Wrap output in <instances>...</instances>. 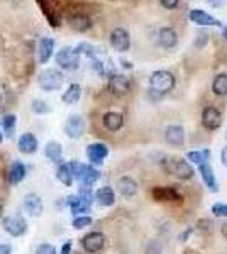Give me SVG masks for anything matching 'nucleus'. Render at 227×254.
Here are the masks:
<instances>
[{
	"mask_svg": "<svg viewBox=\"0 0 227 254\" xmlns=\"http://www.w3.org/2000/svg\"><path fill=\"white\" fill-rule=\"evenodd\" d=\"M163 170L170 175H175L176 178H180V180H190L195 175V171L190 166V163L185 161V159H178V158L163 159Z\"/></svg>",
	"mask_w": 227,
	"mask_h": 254,
	"instance_id": "f257e3e1",
	"label": "nucleus"
},
{
	"mask_svg": "<svg viewBox=\"0 0 227 254\" xmlns=\"http://www.w3.org/2000/svg\"><path fill=\"white\" fill-rule=\"evenodd\" d=\"M150 87L151 90H154V92L164 95V93L171 92V90L175 88V76H173L170 71H164V69L154 71L150 78Z\"/></svg>",
	"mask_w": 227,
	"mask_h": 254,
	"instance_id": "f03ea898",
	"label": "nucleus"
},
{
	"mask_svg": "<svg viewBox=\"0 0 227 254\" xmlns=\"http://www.w3.org/2000/svg\"><path fill=\"white\" fill-rule=\"evenodd\" d=\"M72 165V173L73 178H76L80 182V185H88L92 187L98 178H100V173L98 170H95L93 166L88 165H81V163H70Z\"/></svg>",
	"mask_w": 227,
	"mask_h": 254,
	"instance_id": "7ed1b4c3",
	"label": "nucleus"
},
{
	"mask_svg": "<svg viewBox=\"0 0 227 254\" xmlns=\"http://www.w3.org/2000/svg\"><path fill=\"white\" fill-rule=\"evenodd\" d=\"M63 73L60 71V69H55V68H48V69H43V71L39 73V87L43 90H46V92H53V90H58L61 88V85H63Z\"/></svg>",
	"mask_w": 227,
	"mask_h": 254,
	"instance_id": "20e7f679",
	"label": "nucleus"
},
{
	"mask_svg": "<svg viewBox=\"0 0 227 254\" xmlns=\"http://www.w3.org/2000/svg\"><path fill=\"white\" fill-rule=\"evenodd\" d=\"M56 63L60 64L63 69H76L78 63H80V55L76 53L75 48L65 46L58 51L56 55Z\"/></svg>",
	"mask_w": 227,
	"mask_h": 254,
	"instance_id": "39448f33",
	"label": "nucleus"
},
{
	"mask_svg": "<svg viewBox=\"0 0 227 254\" xmlns=\"http://www.w3.org/2000/svg\"><path fill=\"white\" fill-rule=\"evenodd\" d=\"M2 227L5 229V232H9L10 236L19 237L24 236L27 231V224L26 220L22 219L20 215H9L2 220Z\"/></svg>",
	"mask_w": 227,
	"mask_h": 254,
	"instance_id": "423d86ee",
	"label": "nucleus"
},
{
	"mask_svg": "<svg viewBox=\"0 0 227 254\" xmlns=\"http://www.w3.org/2000/svg\"><path fill=\"white\" fill-rule=\"evenodd\" d=\"M110 44H112V48L115 49V51H119V53L129 51V48H131L129 32H127L126 29H122V27L114 29L112 32H110Z\"/></svg>",
	"mask_w": 227,
	"mask_h": 254,
	"instance_id": "0eeeda50",
	"label": "nucleus"
},
{
	"mask_svg": "<svg viewBox=\"0 0 227 254\" xmlns=\"http://www.w3.org/2000/svg\"><path fill=\"white\" fill-rule=\"evenodd\" d=\"M81 246L86 253H98L105 246V236L102 232H90L81 239Z\"/></svg>",
	"mask_w": 227,
	"mask_h": 254,
	"instance_id": "6e6552de",
	"label": "nucleus"
},
{
	"mask_svg": "<svg viewBox=\"0 0 227 254\" xmlns=\"http://www.w3.org/2000/svg\"><path fill=\"white\" fill-rule=\"evenodd\" d=\"M222 124V116L216 107H205L202 112V126L209 130H216Z\"/></svg>",
	"mask_w": 227,
	"mask_h": 254,
	"instance_id": "1a4fd4ad",
	"label": "nucleus"
},
{
	"mask_svg": "<svg viewBox=\"0 0 227 254\" xmlns=\"http://www.w3.org/2000/svg\"><path fill=\"white\" fill-rule=\"evenodd\" d=\"M65 132H67V136L72 137V139L81 137L85 132V121L80 116L68 117L67 124H65Z\"/></svg>",
	"mask_w": 227,
	"mask_h": 254,
	"instance_id": "9d476101",
	"label": "nucleus"
},
{
	"mask_svg": "<svg viewBox=\"0 0 227 254\" xmlns=\"http://www.w3.org/2000/svg\"><path fill=\"white\" fill-rule=\"evenodd\" d=\"M131 88V81L127 76L124 75H112L109 78V90L114 93V95L121 97V95H126Z\"/></svg>",
	"mask_w": 227,
	"mask_h": 254,
	"instance_id": "9b49d317",
	"label": "nucleus"
},
{
	"mask_svg": "<svg viewBox=\"0 0 227 254\" xmlns=\"http://www.w3.org/2000/svg\"><path fill=\"white\" fill-rule=\"evenodd\" d=\"M188 17L193 24H197V26H219V27H222V24L219 22L216 17H212V15L207 14V12L202 10V9L190 10Z\"/></svg>",
	"mask_w": 227,
	"mask_h": 254,
	"instance_id": "f8f14e48",
	"label": "nucleus"
},
{
	"mask_svg": "<svg viewBox=\"0 0 227 254\" xmlns=\"http://www.w3.org/2000/svg\"><path fill=\"white\" fill-rule=\"evenodd\" d=\"M24 208H26V212L29 215L39 217L41 214H43V210H44L43 198H41L39 195H36V193L26 195V198H24Z\"/></svg>",
	"mask_w": 227,
	"mask_h": 254,
	"instance_id": "ddd939ff",
	"label": "nucleus"
},
{
	"mask_svg": "<svg viewBox=\"0 0 227 254\" xmlns=\"http://www.w3.org/2000/svg\"><path fill=\"white\" fill-rule=\"evenodd\" d=\"M151 193L156 202H171V200L181 198V195L173 187H156V188H152Z\"/></svg>",
	"mask_w": 227,
	"mask_h": 254,
	"instance_id": "4468645a",
	"label": "nucleus"
},
{
	"mask_svg": "<svg viewBox=\"0 0 227 254\" xmlns=\"http://www.w3.org/2000/svg\"><path fill=\"white\" fill-rule=\"evenodd\" d=\"M107 154H109V149H107V146L102 144V142H93V144H90L86 147V156H88L90 161L95 163V165H100L107 158Z\"/></svg>",
	"mask_w": 227,
	"mask_h": 254,
	"instance_id": "2eb2a0df",
	"label": "nucleus"
},
{
	"mask_svg": "<svg viewBox=\"0 0 227 254\" xmlns=\"http://www.w3.org/2000/svg\"><path fill=\"white\" fill-rule=\"evenodd\" d=\"M164 139L171 146H181L185 141V130L181 126H168L164 129Z\"/></svg>",
	"mask_w": 227,
	"mask_h": 254,
	"instance_id": "dca6fc26",
	"label": "nucleus"
},
{
	"mask_svg": "<svg viewBox=\"0 0 227 254\" xmlns=\"http://www.w3.org/2000/svg\"><path fill=\"white\" fill-rule=\"evenodd\" d=\"M199 171L202 175V180H204L205 187H207L210 191H214V193L219 191L216 175H214V170H212V166H210V163H202V165L199 166Z\"/></svg>",
	"mask_w": 227,
	"mask_h": 254,
	"instance_id": "f3484780",
	"label": "nucleus"
},
{
	"mask_svg": "<svg viewBox=\"0 0 227 254\" xmlns=\"http://www.w3.org/2000/svg\"><path fill=\"white\" fill-rule=\"evenodd\" d=\"M158 41L163 48L171 49L176 46V43H178V34H176V31L173 29V27H163L158 34Z\"/></svg>",
	"mask_w": 227,
	"mask_h": 254,
	"instance_id": "a211bd4d",
	"label": "nucleus"
},
{
	"mask_svg": "<svg viewBox=\"0 0 227 254\" xmlns=\"http://www.w3.org/2000/svg\"><path fill=\"white\" fill-rule=\"evenodd\" d=\"M102 122H104V127L107 130L117 132V130L122 129V126H124V116L119 112H107L104 119H102Z\"/></svg>",
	"mask_w": 227,
	"mask_h": 254,
	"instance_id": "6ab92c4d",
	"label": "nucleus"
},
{
	"mask_svg": "<svg viewBox=\"0 0 227 254\" xmlns=\"http://www.w3.org/2000/svg\"><path fill=\"white\" fill-rule=\"evenodd\" d=\"M53 51H55V39L53 38H44L39 41L38 46V58L41 63H48L49 58L53 56Z\"/></svg>",
	"mask_w": 227,
	"mask_h": 254,
	"instance_id": "aec40b11",
	"label": "nucleus"
},
{
	"mask_svg": "<svg viewBox=\"0 0 227 254\" xmlns=\"http://www.w3.org/2000/svg\"><path fill=\"white\" fill-rule=\"evenodd\" d=\"M117 188H119V191H121V195L124 196H134L139 190L138 182H136L134 178H131V176H122L117 182Z\"/></svg>",
	"mask_w": 227,
	"mask_h": 254,
	"instance_id": "412c9836",
	"label": "nucleus"
},
{
	"mask_svg": "<svg viewBox=\"0 0 227 254\" xmlns=\"http://www.w3.org/2000/svg\"><path fill=\"white\" fill-rule=\"evenodd\" d=\"M36 149H38V139H36L34 134L27 132L24 134V136H20L19 139V151L22 154H32L36 153Z\"/></svg>",
	"mask_w": 227,
	"mask_h": 254,
	"instance_id": "4be33fe9",
	"label": "nucleus"
},
{
	"mask_svg": "<svg viewBox=\"0 0 227 254\" xmlns=\"http://www.w3.org/2000/svg\"><path fill=\"white\" fill-rule=\"evenodd\" d=\"M95 198H97V202L100 203V205L110 207V205H114V202H115V193H114V190L110 187H102V188H98V190H97Z\"/></svg>",
	"mask_w": 227,
	"mask_h": 254,
	"instance_id": "5701e85b",
	"label": "nucleus"
},
{
	"mask_svg": "<svg viewBox=\"0 0 227 254\" xmlns=\"http://www.w3.org/2000/svg\"><path fill=\"white\" fill-rule=\"evenodd\" d=\"M70 26H72V29L76 31V32H85L92 27V20H90L88 15L78 14V15H73V17L70 19Z\"/></svg>",
	"mask_w": 227,
	"mask_h": 254,
	"instance_id": "b1692460",
	"label": "nucleus"
},
{
	"mask_svg": "<svg viewBox=\"0 0 227 254\" xmlns=\"http://www.w3.org/2000/svg\"><path fill=\"white\" fill-rule=\"evenodd\" d=\"M58 180L63 183L65 187H72L73 183V173H72V165L70 163H63L60 168H58Z\"/></svg>",
	"mask_w": 227,
	"mask_h": 254,
	"instance_id": "393cba45",
	"label": "nucleus"
},
{
	"mask_svg": "<svg viewBox=\"0 0 227 254\" xmlns=\"http://www.w3.org/2000/svg\"><path fill=\"white\" fill-rule=\"evenodd\" d=\"M80 97H81V87L78 83H73V85H70L67 92L63 93V102L65 104H76L78 100H80Z\"/></svg>",
	"mask_w": 227,
	"mask_h": 254,
	"instance_id": "a878e982",
	"label": "nucleus"
},
{
	"mask_svg": "<svg viewBox=\"0 0 227 254\" xmlns=\"http://www.w3.org/2000/svg\"><path fill=\"white\" fill-rule=\"evenodd\" d=\"M44 153H46L48 159H51L53 163H60L61 161V154H63V149H61V144L60 142H48L46 149H44Z\"/></svg>",
	"mask_w": 227,
	"mask_h": 254,
	"instance_id": "bb28decb",
	"label": "nucleus"
},
{
	"mask_svg": "<svg viewBox=\"0 0 227 254\" xmlns=\"http://www.w3.org/2000/svg\"><path fill=\"white\" fill-rule=\"evenodd\" d=\"M15 124H17V117L14 116V114H7V116H3L2 119V129L3 132H5V136L12 139L15 134Z\"/></svg>",
	"mask_w": 227,
	"mask_h": 254,
	"instance_id": "cd10ccee",
	"label": "nucleus"
},
{
	"mask_svg": "<svg viewBox=\"0 0 227 254\" xmlns=\"http://www.w3.org/2000/svg\"><path fill=\"white\" fill-rule=\"evenodd\" d=\"M212 90L219 97L227 95V73H221V75H217L216 78H214Z\"/></svg>",
	"mask_w": 227,
	"mask_h": 254,
	"instance_id": "c85d7f7f",
	"label": "nucleus"
},
{
	"mask_svg": "<svg viewBox=\"0 0 227 254\" xmlns=\"http://www.w3.org/2000/svg\"><path fill=\"white\" fill-rule=\"evenodd\" d=\"M26 176V166L22 163H14L10 166V173H9V178L12 183H20Z\"/></svg>",
	"mask_w": 227,
	"mask_h": 254,
	"instance_id": "c756f323",
	"label": "nucleus"
},
{
	"mask_svg": "<svg viewBox=\"0 0 227 254\" xmlns=\"http://www.w3.org/2000/svg\"><path fill=\"white\" fill-rule=\"evenodd\" d=\"M187 158H188L192 163H195L197 166H200L202 163H209L210 151H209V149H202V151H190V153L187 154Z\"/></svg>",
	"mask_w": 227,
	"mask_h": 254,
	"instance_id": "7c9ffc66",
	"label": "nucleus"
},
{
	"mask_svg": "<svg viewBox=\"0 0 227 254\" xmlns=\"http://www.w3.org/2000/svg\"><path fill=\"white\" fill-rule=\"evenodd\" d=\"M75 49H76L78 55H85V56H88V58H92V60L97 58V55H98V49L95 46H92V44H88V43L78 44V48H75Z\"/></svg>",
	"mask_w": 227,
	"mask_h": 254,
	"instance_id": "2f4dec72",
	"label": "nucleus"
},
{
	"mask_svg": "<svg viewBox=\"0 0 227 254\" xmlns=\"http://www.w3.org/2000/svg\"><path fill=\"white\" fill-rule=\"evenodd\" d=\"M32 112H36V114H48L49 112V107H48V104L44 100H32Z\"/></svg>",
	"mask_w": 227,
	"mask_h": 254,
	"instance_id": "473e14b6",
	"label": "nucleus"
},
{
	"mask_svg": "<svg viewBox=\"0 0 227 254\" xmlns=\"http://www.w3.org/2000/svg\"><path fill=\"white\" fill-rule=\"evenodd\" d=\"M92 217L88 215H81V217H76L75 220H73V227L75 229H83V227H88L90 224H92Z\"/></svg>",
	"mask_w": 227,
	"mask_h": 254,
	"instance_id": "72a5a7b5",
	"label": "nucleus"
},
{
	"mask_svg": "<svg viewBox=\"0 0 227 254\" xmlns=\"http://www.w3.org/2000/svg\"><path fill=\"white\" fill-rule=\"evenodd\" d=\"M212 214L216 217H226L227 219V203H216L212 207Z\"/></svg>",
	"mask_w": 227,
	"mask_h": 254,
	"instance_id": "f704fd0d",
	"label": "nucleus"
},
{
	"mask_svg": "<svg viewBox=\"0 0 227 254\" xmlns=\"http://www.w3.org/2000/svg\"><path fill=\"white\" fill-rule=\"evenodd\" d=\"M36 254H56V249L51 244H41L36 249Z\"/></svg>",
	"mask_w": 227,
	"mask_h": 254,
	"instance_id": "c9c22d12",
	"label": "nucleus"
},
{
	"mask_svg": "<svg viewBox=\"0 0 227 254\" xmlns=\"http://www.w3.org/2000/svg\"><path fill=\"white\" fill-rule=\"evenodd\" d=\"M7 98H9V93H7L5 85H2V83H0V109H3V107H5V104H7Z\"/></svg>",
	"mask_w": 227,
	"mask_h": 254,
	"instance_id": "e433bc0d",
	"label": "nucleus"
},
{
	"mask_svg": "<svg viewBox=\"0 0 227 254\" xmlns=\"http://www.w3.org/2000/svg\"><path fill=\"white\" fill-rule=\"evenodd\" d=\"M180 0H159V3L164 7V9H175L178 5Z\"/></svg>",
	"mask_w": 227,
	"mask_h": 254,
	"instance_id": "4c0bfd02",
	"label": "nucleus"
},
{
	"mask_svg": "<svg viewBox=\"0 0 227 254\" xmlns=\"http://www.w3.org/2000/svg\"><path fill=\"white\" fill-rule=\"evenodd\" d=\"M93 69L98 73V75H102L104 73V64H102V61H98L97 58L93 60Z\"/></svg>",
	"mask_w": 227,
	"mask_h": 254,
	"instance_id": "58836bf2",
	"label": "nucleus"
},
{
	"mask_svg": "<svg viewBox=\"0 0 227 254\" xmlns=\"http://www.w3.org/2000/svg\"><path fill=\"white\" fill-rule=\"evenodd\" d=\"M10 246L9 244H0V254H10Z\"/></svg>",
	"mask_w": 227,
	"mask_h": 254,
	"instance_id": "ea45409f",
	"label": "nucleus"
},
{
	"mask_svg": "<svg viewBox=\"0 0 227 254\" xmlns=\"http://www.w3.org/2000/svg\"><path fill=\"white\" fill-rule=\"evenodd\" d=\"M72 253V243H68L67 244H63V248H61V254H70Z\"/></svg>",
	"mask_w": 227,
	"mask_h": 254,
	"instance_id": "a19ab883",
	"label": "nucleus"
},
{
	"mask_svg": "<svg viewBox=\"0 0 227 254\" xmlns=\"http://www.w3.org/2000/svg\"><path fill=\"white\" fill-rule=\"evenodd\" d=\"M221 161H222V165L227 168V146L222 149V153H221Z\"/></svg>",
	"mask_w": 227,
	"mask_h": 254,
	"instance_id": "79ce46f5",
	"label": "nucleus"
},
{
	"mask_svg": "<svg viewBox=\"0 0 227 254\" xmlns=\"http://www.w3.org/2000/svg\"><path fill=\"white\" fill-rule=\"evenodd\" d=\"M222 2H224V0H209V3L212 7H221L222 5Z\"/></svg>",
	"mask_w": 227,
	"mask_h": 254,
	"instance_id": "37998d69",
	"label": "nucleus"
},
{
	"mask_svg": "<svg viewBox=\"0 0 227 254\" xmlns=\"http://www.w3.org/2000/svg\"><path fill=\"white\" fill-rule=\"evenodd\" d=\"M190 232H192V229H187V231H185L183 234L180 236V239H181V241H185V239H187V237H188V234H190Z\"/></svg>",
	"mask_w": 227,
	"mask_h": 254,
	"instance_id": "c03bdc74",
	"label": "nucleus"
},
{
	"mask_svg": "<svg viewBox=\"0 0 227 254\" xmlns=\"http://www.w3.org/2000/svg\"><path fill=\"white\" fill-rule=\"evenodd\" d=\"M222 34H224V38L227 39V24L224 26V29H222Z\"/></svg>",
	"mask_w": 227,
	"mask_h": 254,
	"instance_id": "a18cd8bd",
	"label": "nucleus"
},
{
	"mask_svg": "<svg viewBox=\"0 0 227 254\" xmlns=\"http://www.w3.org/2000/svg\"><path fill=\"white\" fill-rule=\"evenodd\" d=\"M222 232H224V234L227 236V224H224V225H222Z\"/></svg>",
	"mask_w": 227,
	"mask_h": 254,
	"instance_id": "49530a36",
	"label": "nucleus"
},
{
	"mask_svg": "<svg viewBox=\"0 0 227 254\" xmlns=\"http://www.w3.org/2000/svg\"><path fill=\"white\" fill-rule=\"evenodd\" d=\"M2 139H3V136H2V132H0V142H2Z\"/></svg>",
	"mask_w": 227,
	"mask_h": 254,
	"instance_id": "de8ad7c7",
	"label": "nucleus"
},
{
	"mask_svg": "<svg viewBox=\"0 0 227 254\" xmlns=\"http://www.w3.org/2000/svg\"><path fill=\"white\" fill-rule=\"evenodd\" d=\"M0 215H2V203H0Z\"/></svg>",
	"mask_w": 227,
	"mask_h": 254,
	"instance_id": "09e8293b",
	"label": "nucleus"
}]
</instances>
